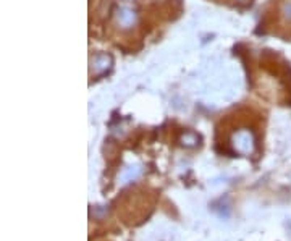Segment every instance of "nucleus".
Here are the masks:
<instances>
[{
	"mask_svg": "<svg viewBox=\"0 0 291 241\" xmlns=\"http://www.w3.org/2000/svg\"><path fill=\"white\" fill-rule=\"evenodd\" d=\"M287 15H288V18H291V3L287 5Z\"/></svg>",
	"mask_w": 291,
	"mask_h": 241,
	"instance_id": "obj_1",
	"label": "nucleus"
}]
</instances>
